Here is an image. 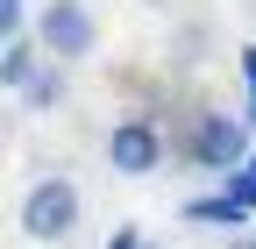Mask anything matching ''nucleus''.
Returning <instances> with one entry per match:
<instances>
[{
	"instance_id": "6e6552de",
	"label": "nucleus",
	"mask_w": 256,
	"mask_h": 249,
	"mask_svg": "<svg viewBox=\"0 0 256 249\" xmlns=\"http://www.w3.org/2000/svg\"><path fill=\"white\" fill-rule=\"evenodd\" d=\"M28 28V0H0V43H14Z\"/></svg>"
},
{
	"instance_id": "7ed1b4c3",
	"label": "nucleus",
	"mask_w": 256,
	"mask_h": 249,
	"mask_svg": "<svg viewBox=\"0 0 256 249\" xmlns=\"http://www.w3.org/2000/svg\"><path fill=\"white\" fill-rule=\"evenodd\" d=\"M185 157L200 164V171H214V178H228L242 157H249V121H235V114H192V128H185Z\"/></svg>"
},
{
	"instance_id": "0eeeda50",
	"label": "nucleus",
	"mask_w": 256,
	"mask_h": 249,
	"mask_svg": "<svg viewBox=\"0 0 256 249\" xmlns=\"http://www.w3.org/2000/svg\"><path fill=\"white\" fill-rule=\"evenodd\" d=\"M22 100H28V107H43V114H50V107H64V64H43L36 78H28Z\"/></svg>"
},
{
	"instance_id": "4468645a",
	"label": "nucleus",
	"mask_w": 256,
	"mask_h": 249,
	"mask_svg": "<svg viewBox=\"0 0 256 249\" xmlns=\"http://www.w3.org/2000/svg\"><path fill=\"white\" fill-rule=\"evenodd\" d=\"M249 128H256V92H249Z\"/></svg>"
},
{
	"instance_id": "9d476101",
	"label": "nucleus",
	"mask_w": 256,
	"mask_h": 249,
	"mask_svg": "<svg viewBox=\"0 0 256 249\" xmlns=\"http://www.w3.org/2000/svg\"><path fill=\"white\" fill-rule=\"evenodd\" d=\"M107 249H142V235H136V228H114V235H107Z\"/></svg>"
},
{
	"instance_id": "f257e3e1",
	"label": "nucleus",
	"mask_w": 256,
	"mask_h": 249,
	"mask_svg": "<svg viewBox=\"0 0 256 249\" xmlns=\"http://www.w3.org/2000/svg\"><path fill=\"white\" fill-rule=\"evenodd\" d=\"M78 214H86V200H78V185L72 178H36L22 192V235L28 242H72L78 235Z\"/></svg>"
},
{
	"instance_id": "9b49d317",
	"label": "nucleus",
	"mask_w": 256,
	"mask_h": 249,
	"mask_svg": "<svg viewBox=\"0 0 256 249\" xmlns=\"http://www.w3.org/2000/svg\"><path fill=\"white\" fill-rule=\"evenodd\" d=\"M242 86L256 92V43H242Z\"/></svg>"
},
{
	"instance_id": "20e7f679",
	"label": "nucleus",
	"mask_w": 256,
	"mask_h": 249,
	"mask_svg": "<svg viewBox=\"0 0 256 249\" xmlns=\"http://www.w3.org/2000/svg\"><path fill=\"white\" fill-rule=\"evenodd\" d=\"M107 164L121 178H156V164H164V128L150 114H121L107 128Z\"/></svg>"
},
{
	"instance_id": "ddd939ff",
	"label": "nucleus",
	"mask_w": 256,
	"mask_h": 249,
	"mask_svg": "<svg viewBox=\"0 0 256 249\" xmlns=\"http://www.w3.org/2000/svg\"><path fill=\"white\" fill-rule=\"evenodd\" d=\"M242 171H249V178H256V150H249V157H242Z\"/></svg>"
},
{
	"instance_id": "39448f33",
	"label": "nucleus",
	"mask_w": 256,
	"mask_h": 249,
	"mask_svg": "<svg viewBox=\"0 0 256 249\" xmlns=\"http://www.w3.org/2000/svg\"><path fill=\"white\" fill-rule=\"evenodd\" d=\"M185 221H192V228H249L256 214H249L235 192H200V200H185Z\"/></svg>"
},
{
	"instance_id": "f03ea898",
	"label": "nucleus",
	"mask_w": 256,
	"mask_h": 249,
	"mask_svg": "<svg viewBox=\"0 0 256 249\" xmlns=\"http://www.w3.org/2000/svg\"><path fill=\"white\" fill-rule=\"evenodd\" d=\"M92 43H100V22L86 0H43L36 8V50L50 64H78V57H92Z\"/></svg>"
},
{
	"instance_id": "2eb2a0df",
	"label": "nucleus",
	"mask_w": 256,
	"mask_h": 249,
	"mask_svg": "<svg viewBox=\"0 0 256 249\" xmlns=\"http://www.w3.org/2000/svg\"><path fill=\"white\" fill-rule=\"evenodd\" d=\"M142 249H164V242H142Z\"/></svg>"
},
{
	"instance_id": "f8f14e48",
	"label": "nucleus",
	"mask_w": 256,
	"mask_h": 249,
	"mask_svg": "<svg viewBox=\"0 0 256 249\" xmlns=\"http://www.w3.org/2000/svg\"><path fill=\"white\" fill-rule=\"evenodd\" d=\"M228 249H256V235H235V242H228Z\"/></svg>"
},
{
	"instance_id": "423d86ee",
	"label": "nucleus",
	"mask_w": 256,
	"mask_h": 249,
	"mask_svg": "<svg viewBox=\"0 0 256 249\" xmlns=\"http://www.w3.org/2000/svg\"><path fill=\"white\" fill-rule=\"evenodd\" d=\"M50 64V57L36 50V43H28V36H14V43H0V86H8V92H28V78H36Z\"/></svg>"
},
{
	"instance_id": "1a4fd4ad",
	"label": "nucleus",
	"mask_w": 256,
	"mask_h": 249,
	"mask_svg": "<svg viewBox=\"0 0 256 249\" xmlns=\"http://www.w3.org/2000/svg\"><path fill=\"white\" fill-rule=\"evenodd\" d=\"M220 192H235V200H242V206H249V214H256V178H249V171H242V164H235V171H228V178H220Z\"/></svg>"
}]
</instances>
